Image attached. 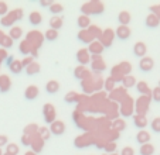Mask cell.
<instances>
[{
  "instance_id": "obj_1",
  "label": "cell",
  "mask_w": 160,
  "mask_h": 155,
  "mask_svg": "<svg viewBox=\"0 0 160 155\" xmlns=\"http://www.w3.org/2000/svg\"><path fill=\"white\" fill-rule=\"evenodd\" d=\"M21 18H23V10H21V9H16V10H13V12H10L9 14H6L4 17H2L0 24H2L3 27H12L13 23L21 20Z\"/></svg>"
},
{
  "instance_id": "obj_2",
  "label": "cell",
  "mask_w": 160,
  "mask_h": 155,
  "mask_svg": "<svg viewBox=\"0 0 160 155\" xmlns=\"http://www.w3.org/2000/svg\"><path fill=\"white\" fill-rule=\"evenodd\" d=\"M103 4L101 3V2H88V3H85L84 6L81 7L82 13H84V16H88V14H94V16H99L101 13L103 12Z\"/></svg>"
},
{
  "instance_id": "obj_3",
  "label": "cell",
  "mask_w": 160,
  "mask_h": 155,
  "mask_svg": "<svg viewBox=\"0 0 160 155\" xmlns=\"http://www.w3.org/2000/svg\"><path fill=\"white\" fill-rule=\"evenodd\" d=\"M149 105H150V96H140L136 100V105H135L136 113L139 116H146V113L149 110Z\"/></svg>"
},
{
  "instance_id": "obj_4",
  "label": "cell",
  "mask_w": 160,
  "mask_h": 155,
  "mask_svg": "<svg viewBox=\"0 0 160 155\" xmlns=\"http://www.w3.org/2000/svg\"><path fill=\"white\" fill-rule=\"evenodd\" d=\"M113 38H115V31L112 30V28H106V30L102 31L98 41L102 44L103 48H109L112 45V42H113Z\"/></svg>"
},
{
  "instance_id": "obj_5",
  "label": "cell",
  "mask_w": 160,
  "mask_h": 155,
  "mask_svg": "<svg viewBox=\"0 0 160 155\" xmlns=\"http://www.w3.org/2000/svg\"><path fill=\"white\" fill-rule=\"evenodd\" d=\"M42 116H44V121L47 123V124H52V123L57 120L55 119V117H57L55 109L51 103H45L44 105V107H42Z\"/></svg>"
},
{
  "instance_id": "obj_6",
  "label": "cell",
  "mask_w": 160,
  "mask_h": 155,
  "mask_svg": "<svg viewBox=\"0 0 160 155\" xmlns=\"http://www.w3.org/2000/svg\"><path fill=\"white\" fill-rule=\"evenodd\" d=\"M106 69V63L101 58V55H92L91 58V71L95 73H101L102 71Z\"/></svg>"
},
{
  "instance_id": "obj_7",
  "label": "cell",
  "mask_w": 160,
  "mask_h": 155,
  "mask_svg": "<svg viewBox=\"0 0 160 155\" xmlns=\"http://www.w3.org/2000/svg\"><path fill=\"white\" fill-rule=\"evenodd\" d=\"M133 113V105H132V100H130L129 96H126V97L122 100V106H121V114L125 117L128 116H132Z\"/></svg>"
},
{
  "instance_id": "obj_8",
  "label": "cell",
  "mask_w": 160,
  "mask_h": 155,
  "mask_svg": "<svg viewBox=\"0 0 160 155\" xmlns=\"http://www.w3.org/2000/svg\"><path fill=\"white\" fill-rule=\"evenodd\" d=\"M50 133L54 135H62L65 133V123L61 120H55L52 124H50Z\"/></svg>"
},
{
  "instance_id": "obj_9",
  "label": "cell",
  "mask_w": 160,
  "mask_h": 155,
  "mask_svg": "<svg viewBox=\"0 0 160 155\" xmlns=\"http://www.w3.org/2000/svg\"><path fill=\"white\" fill-rule=\"evenodd\" d=\"M153 68H154V61H153V58H150V57H143L142 59L139 61V69L142 72H150V71H153Z\"/></svg>"
},
{
  "instance_id": "obj_10",
  "label": "cell",
  "mask_w": 160,
  "mask_h": 155,
  "mask_svg": "<svg viewBox=\"0 0 160 155\" xmlns=\"http://www.w3.org/2000/svg\"><path fill=\"white\" fill-rule=\"evenodd\" d=\"M77 61L79 62L81 66H85L87 63H89L91 62V55H89V52H88V49H85V48L79 49L78 52H77Z\"/></svg>"
},
{
  "instance_id": "obj_11",
  "label": "cell",
  "mask_w": 160,
  "mask_h": 155,
  "mask_svg": "<svg viewBox=\"0 0 160 155\" xmlns=\"http://www.w3.org/2000/svg\"><path fill=\"white\" fill-rule=\"evenodd\" d=\"M74 76L77 78V79H78V81H85V79H88V78L91 76V72L88 71L87 68H85V66H77L75 69H74Z\"/></svg>"
},
{
  "instance_id": "obj_12",
  "label": "cell",
  "mask_w": 160,
  "mask_h": 155,
  "mask_svg": "<svg viewBox=\"0 0 160 155\" xmlns=\"http://www.w3.org/2000/svg\"><path fill=\"white\" fill-rule=\"evenodd\" d=\"M115 35L118 37L119 40H128L132 35V31H130V28L128 27V26H119L115 31Z\"/></svg>"
},
{
  "instance_id": "obj_13",
  "label": "cell",
  "mask_w": 160,
  "mask_h": 155,
  "mask_svg": "<svg viewBox=\"0 0 160 155\" xmlns=\"http://www.w3.org/2000/svg\"><path fill=\"white\" fill-rule=\"evenodd\" d=\"M146 52H148V48H146L145 42L139 41V42H136V44L133 45V54H135L138 58L146 57Z\"/></svg>"
},
{
  "instance_id": "obj_14",
  "label": "cell",
  "mask_w": 160,
  "mask_h": 155,
  "mask_svg": "<svg viewBox=\"0 0 160 155\" xmlns=\"http://www.w3.org/2000/svg\"><path fill=\"white\" fill-rule=\"evenodd\" d=\"M38 93H40L38 86H36V85H30V86L24 90V97L27 99V100H34V99L38 97Z\"/></svg>"
},
{
  "instance_id": "obj_15",
  "label": "cell",
  "mask_w": 160,
  "mask_h": 155,
  "mask_svg": "<svg viewBox=\"0 0 160 155\" xmlns=\"http://www.w3.org/2000/svg\"><path fill=\"white\" fill-rule=\"evenodd\" d=\"M103 49H105V48H103L102 44H101L99 41H97V40L91 42L89 47H88V52H89V55L91 54L92 55H101L103 52Z\"/></svg>"
},
{
  "instance_id": "obj_16",
  "label": "cell",
  "mask_w": 160,
  "mask_h": 155,
  "mask_svg": "<svg viewBox=\"0 0 160 155\" xmlns=\"http://www.w3.org/2000/svg\"><path fill=\"white\" fill-rule=\"evenodd\" d=\"M12 87V82H10L9 75H0V92L7 93Z\"/></svg>"
},
{
  "instance_id": "obj_17",
  "label": "cell",
  "mask_w": 160,
  "mask_h": 155,
  "mask_svg": "<svg viewBox=\"0 0 160 155\" xmlns=\"http://www.w3.org/2000/svg\"><path fill=\"white\" fill-rule=\"evenodd\" d=\"M42 144H44V141L40 138L38 134L31 135V144H30V147L33 148L34 152H40V151H41V149H42Z\"/></svg>"
},
{
  "instance_id": "obj_18",
  "label": "cell",
  "mask_w": 160,
  "mask_h": 155,
  "mask_svg": "<svg viewBox=\"0 0 160 155\" xmlns=\"http://www.w3.org/2000/svg\"><path fill=\"white\" fill-rule=\"evenodd\" d=\"M150 134L145 130H140L138 134H136V143L140 144V145H145V144H149L150 143Z\"/></svg>"
},
{
  "instance_id": "obj_19",
  "label": "cell",
  "mask_w": 160,
  "mask_h": 155,
  "mask_svg": "<svg viewBox=\"0 0 160 155\" xmlns=\"http://www.w3.org/2000/svg\"><path fill=\"white\" fill-rule=\"evenodd\" d=\"M78 40L81 42H84V44H88L89 45L92 41H95V38L92 35H91V33L88 30H81L78 33Z\"/></svg>"
},
{
  "instance_id": "obj_20",
  "label": "cell",
  "mask_w": 160,
  "mask_h": 155,
  "mask_svg": "<svg viewBox=\"0 0 160 155\" xmlns=\"http://www.w3.org/2000/svg\"><path fill=\"white\" fill-rule=\"evenodd\" d=\"M136 89H138V93H140L142 96H152V89L148 86V83L143 81L136 83Z\"/></svg>"
},
{
  "instance_id": "obj_21",
  "label": "cell",
  "mask_w": 160,
  "mask_h": 155,
  "mask_svg": "<svg viewBox=\"0 0 160 155\" xmlns=\"http://www.w3.org/2000/svg\"><path fill=\"white\" fill-rule=\"evenodd\" d=\"M77 24H78V27L81 28V30H88L91 26V20H89V16H84L81 14L78 17V20H77Z\"/></svg>"
},
{
  "instance_id": "obj_22",
  "label": "cell",
  "mask_w": 160,
  "mask_h": 155,
  "mask_svg": "<svg viewBox=\"0 0 160 155\" xmlns=\"http://www.w3.org/2000/svg\"><path fill=\"white\" fill-rule=\"evenodd\" d=\"M58 90H60V83H58L57 81L47 82V85H45V92L48 93V95H55Z\"/></svg>"
},
{
  "instance_id": "obj_23",
  "label": "cell",
  "mask_w": 160,
  "mask_h": 155,
  "mask_svg": "<svg viewBox=\"0 0 160 155\" xmlns=\"http://www.w3.org/2000/svg\"><path fill=\"white\" fill-rule=\"evenodd\" d=\"M28 21H30L31 26H40L42 23V16L38 12H31L28 16Z\"/></svg>"
},
{
  "instance_id": "obj_24",
  "label": "cell",
  "mask_w": 160,
  "mask_h": 155,
  "mask_svg": "<svg viewBox=\"0 0 160 155\" xmlns=\"http://www.w3.org/2000/svg\"><path fill=\"white\" fill-rule=\"evenodd\" d=\"M133 123H135V125L138 128L143 130V128L148 125V119H146V116H139V114H136V116H133Z\"/></svg>"
},
{
  "instance_id": "obj_25",
  "label": "cell",
  "mask_w": 160,
  "mask_h": 155,
  "mask_svg": "<svg viewBox=\"0 0 160 155\" xmlns=\"http://www.w3.org/2000/svg\"><path fill=\"white\" fill-rule=\"evenodd\" d=\"M145 23H146V27H148V28H156V27H159L160 20L154 14H149L148 17H146Z\"/></svg>"
},
{
  "instance_id": "obj_26",
  "label": "cell",
  "mask_w": 160,
  "mask_h": 155,
  "mask_svg": "<svg viewBox=\"0 0 160 155\" xmlns=\"http://www.w3.org/2000/svg\"><path fill=\"white\" fill-rule=\"evenodd\" d=\"M116 69H118V71L122 73V76L125 78L130 73V71H132V65H130L129 62H121L119 65H116Z\"/></svg>"
},
{
  "instance_id": "obj_27",
  "label": "cell",
  "mask_w": 160,
  "mask_h": 155,
  "mask_svg": "<svg viewBox=\"0 0 160 155\" xmlns=\"http://www.w3.org/2000/svg\"><path fill=\"white\" fill-rule=\"evenodd\" d=\"M50 26H51V30L58 31L62 27V17H58V16H52L50 18Z\"/></svg>"
},
{
  "instance_id": "obj_28",
  "label": "cell",
  "mask_w": 160,
  "mask_h": 155,
  "mask_svg": "<svg viewBox=\"0 0 160 155\" xmlns=\"http://www.w3.org/2000/svg\"><path fill=\"white\" fill-rule=\"evenodd\" d=\"M40 69H41V66H40L38 62H36L34 61L33 63H30V65L26 68V73L28 75V76H33V75H37L40 72Z\"/></svg>"
},
{
  "instance_id": "obj_29",
  "label": "cell",
  "mask_w": 160,
  "mask_h": 155,
  "mask_svg": "<svg viewBox=\"0 0 160 155\" xmlns=\"http://www.w3.org/2000/svg\"><path fill=\"white\" fill-rule=\"evenodd\" d=\"M122 85H123V89H130V87L136 86V79L132 75H128L122 79Z\"/></svg>"
},
{
  "instance_id": "obj_30",
  "label": "cell",
  "mask_w": 160,
  "mask_h": 155,
  "mask_svg": "<svg viewBox=\"0 0 160 155\" xmlns=\"http://www.w3.org/2000/svg\"><path fill=\"white\" fill-rule=\"evenodd\" d=\"M9 37L13 40V41L21 38V37H23V30H21V27H17V26H16V27H12L9 31Z\"/></svg>"
},
{
  "instance_id": "obj_31",
  "label": "cell",
  "mask_w": 160,
  "mask_h": 155,
  "mask_svg": "<svg viewBox=\"0 0 160 155\" xmlns=\"http://www.w3.org/2000/svg\"><path fill=\"white\" fill-rule=\"evenodd\" d=\"M130 20H132V17H130V13L129 12H121L118 16V21L121 26H128V24L130 23Z\"/></svg>"
},
{
  "instance_id": "obj_32",
  "label": "cell",
  "mask_w": 160,
  "mask_h": 155,
  "mask_svg": "<svg viewBox=\"0 0 160 155\" xmlns=\"http://www.w3.org/2000/svg\"><path fill=\"white\" fill-rule=\"evenodd\" d=\"M103 87H105L106 92H113V90L116 89V82L109 76V78H106L105 81H103Z\"/></svg>"
},
{
  "instance_id": "obj_33",
  "label": "cell",
  "mask_w": 160,
  "mask_h": 155,
  "mask_svg": "<svg viewBox=\"0 0 160 155\" xmlns=\"http://www.w3.org/2000/svg\"><path fill=\"white\" fill-rule=\"evenodd\" d=\"M139 154H140V155H153V154H154V147L150 143H149V144H145V145H140Z\"/></svg>"
},
{
  "instance_id": "obj_34",
  "label": "cell",
  "mask_w": 160,
  "mask_h": 155,
  "mask_svg": "<svg viewBox=\"0 0 160 155\" xmlns=\"http://www.w3.org/2000/svg\"><path fill=\"white\" fill-rule=\"evenodd\" d=\"M37 134L40 135V138H41L42 141L50 140V137H51L50 128H47V127H40V128H38V131H37Z\"/></svg>"
},
{
  "instance_id": "obj_35",
  "label": "cell",
  "mask_w": 160,
  "mask_h": 155,
  "mask_svg": "<svg viewBox=\"0 0 160 155\" xmlns=\"http://www.w3.org/2000/svg\"><path fill=\"white\" fill-rule=\"evenodd\" d=\"M9 68H10V71L13 72V73H20L21 71H23V65H21V62L18 59H14L13 61V63H10L9 65Z\"/></svg>"
},
{
  "instance_id": "obj_36",
  "label": "cell",
  "mask_w": 160,
  "mask_h": 155,
  "mask_svg": "<svg viewBox=\"0 0 160 155\" xmlns=\"http://www.w3.org/2000/svg\"><path fill=\"white\" fill-rule=\"evenodd\" d=\"M125 127H126V124H125V121L121 120V119H116L115 121L112 123V128H113V131H116V133L125 130Z\"/></svg>"
},
{
  "instance_id": "obj_37",
  "label": "cell",
  "mask_w": 160,
  "mask_h": 155,
  "mask_svg": "<svg viewBox=\"0 0 160 155\" xmlns=\"http://www.w3.org/2000/svg\"><path fill=\"white\" fill-rule=\"evenodd\" d=\"M64 100H65L67 103H75V101L81 100V96L77 95L75 92H70V93H67V96L64 97Z\"/></svg>"
},
{
  "instance_id": "obj_38",
  "label": "cell",
  "mask_w": 160,
  "mask_h": 155,
  "mask_svg": "<svg viewBox=\"0 0 160 155\" xmlns=\"http://www.w3.org/2000/svg\"><path fill=\"white\" fill-rule=\"evenodd\" d=\"M48 9H50V13H51V14H55V16H57V14H60V13H62L64 6H62V4L55 3V2H54V3H52L51 6L48 7Z\"/></svg>"
},
{
  "instance_id": "obj_39",
  "label": "cell",
  "mask_w": 160,
  "mask_h": 155,
  "mask_svg": "<svg viewBox=\"0 0 160 155\" xmlns=\"http://www.w3.org/2000/svg\"><path fill=\"white\" fill-rule=\"evenodd\" d=\"M44 38L47 40V41H55V40L58 38V31H55V30H47L45 31V34H44Z\"/></svg>"
},
{
  "instance_id": "obj_40",
  "label": "cell",
  "mask_w": 160,
  "mask_h": 155,
  "mask_svg": "<svg viewBox=\"0 0 160 155\" xmlns=\"http://www.w3.org/2000/svg\"><path fill=\"white\" fill-rule=\"evenodd\" d=\"M0 45H2V48H3V49L12 48V47H13V40L10 38L9 35H4L3 40H2V42H0Z\"/></svg>"
},
{
  "instance_id": "obj_41",
  "label": "cell",
  "mask_w": 160,
  "mask_h": 155,
  "mask_svg": "<svg viewBox=\"0 0 160 155\" xmlns=\"http://www.w3.org/2000/svg\"><path fill=\"white\" fill-rule=\"evenodd\" d=\"M18 151H20V149H18V145H17V144L13 143V144H7V145H6V152H9V154L17 155Z\"/></svg>"
},
{
  "instance_id": "obj_42",
  "label": "cell",
  "mask_w": 160,
  "mask_h": 155,
  "mask_svg": "<svg viewBox=\"0 0 160 155\" xmlns=\"http://www.w3.org/2000/svg\"><path fill=\"white\" fill-rule=\"evenodd\" d=\"M88 31H89V33H91V35L94 37V38H98V40H99L101 34H102V31H101L99 28L97 27V26H89V28H88Z\"/></svg>"
},
{
  "instance_id": "obj_43",
  "label": "cell",
  "mask_w": 160,
  "mask_h": 155,
  "mask_svg": "<svg viewBox=\"0 0 160 155\" xmlns=\"http://www.w3.org/2000/svg\"><path fill=\"white\" fill-rule=\"evenodd\" d=\"M150 127L154 133H160V117H156V119L152 120Z\"/></svg>"
},
{
  "instance_id": "obj_44",
  "label": "cell",
  "mask_w": 160,
  "mask_h": 155,
  "mask_svg": "<svg viewBox=\"0 0 160 155\" xmlns=\"http://www.w3.org/2000/svg\"><path fill=\"white\" fill-rule=\"evenodd\" d=\"M20 52L21 54H28V52H31V47L28 45L27 41H21L20 42Z\"/></svg>"
},
{
  "instance_id": "obj_45",
  "label": "cell",
  "mask_w": 160,
  "mask_h": 155,
  "mask_svg": "<svg viewBox=\"0 0 160 155\" xmlns=\"http://www.w3.org/2000/svg\"><path fill=\"white\" fill-rule=\"evenodd\" d=\"M152 99H153L154 101H157V103H160V87L157 86V87H154L153 90H152V96H150Z\"/></svg>"
},
{
  "instance_id": "obj_46",
  "label": "cell",
  "mask_w": 160,
  "mask_h": 155,
  "mask_svg": "<svg viewBox=\"0 0 160 155\" xmlns=\"http://www.w3.org/2000/svg\"><path fill=\"white\" fill-rule=\"evenodd\" d=\"M115 149H116V144L112 141V143H108V144H105V151L108 152V154H112V152H115Z\"/></svg>"
},
{
  "instance_id": "obj_47",
  "label": "cell",
  "mask_w": 160,
  "mask_h": 155,
  "mask_svg": "<svg viewBox=\"0 0 160 155\" xmlns=\"http://www.w3.org/2000/svg\"><path fill=\"white\" fill-rule=\"evenodd\" d=\"M7 12H9L7 3H4V2H0V16H2V17H4V16L7 14Z\"/></svg>"
},
{
  "instance_id": "obj_48",
  "label": "cell",
  "mask_w": 160,
  "mask_h": 155,
  "mask_svg": "<svg viewBox=\"0 0 160 155\" xmlns=\"http://www.w3.org/2000/svg\"><path fill=\"white\" fill-rule=\"evenodd\" d=\"M21 62V65H23V68H27L30 63H33L34 62V57H26L23 61H20Z\"/></svg>"
},
{
  "instance_id": "obj_49",
  "label": "cell",
  "mask_w": 160,
  "mask_h": 155,
  "mask_svg": "<svg viewBox=\"0 0 160 155\" xmlns=\"http://www.w3.org/2000/svg\"><path fill=\"white\" fill-rule=\"evenodd\" d=\"M21 144L26 145V147H30V144H31V137L30 135L23 134V137H21Z\"/></svg>"
},
{
  "instance_id": "obj_50",
  "label": "cell",
  "mask_w": 160,
  "mask_h": 155,
  "mask_svg": "<svg viewBox=\"0 0 160 155\" xmlns=\"http://www.w3.org/2000/svg\"><path fill=\"white\" fill-rule=\"evenodd\" d=\"M150 12H152V14H154V16H156V17L160 20V4L152 6V7H150Z\"/></svg>"
},
{
  "instance_id": "obj_51",
  "label": "cell",
  "mask_w": 160,
  "mask_h": 155,
  "mask_svg": "<svg viewBox=\"0 0 160 155\" xmlns=\"http://www.w3.org/2000/svg\"><path fill=\"white\" fill-rule=\"evenodd\" d=\"M121 155H135V151H133L132 147H125V148L122 149Z\"/></svg>"
},
{
  "instance_id": "obj_52",
  "label": "cell",
  "mask_w": 160,
  "mask_h": 155,
  "mask_svg": "<svg viewBox=\"0 0 160 155\" xmlns=\"http://www.w3.org/2000/svg\"><path fill=\"white\" fill-rule=\"evenodd\" d=\"M7 52H6V49H3V48H0V63L3 62V61H6L7 59Z\"/></svg>"
},
{
  "instance_id": "obj_53",
  "label": "cell",
  "mask_w": 160,
  "mask_h": 155,
  "mask_svg": "<svg viewBox=\"0 0 160 155\" xmlns=\"http://www.w3.org/2000/svg\"><path fill=\"white\" fill-rule=\"evenodd\" d=\"M7 144H9V138H7L6 135H0V148L7 145Z\"/></svg>"
},
{
  "instance_id": "obj_54",
  "label": "cell",
  "mask_w": 160,
  "mask_h": 155,
  "mask_svg": "<svg viewBox=\"0 0 160 155\" xmlns=\"http://www.w3.org/2000/svg\"><path fill=\"white\" fill-rule=\"evenodd\" d=\"M52 3H54L52 0H41V2H40V4H41L42 7H50Z\"/></svg>"
},
{
  "instance_id": "obj_55",
  "label": "cell",
  "mask_w": 160,
  "mask_h": 155,
  "mask_svg": "<svg viewBox=\"0 0 160 155\" xmlns=\"http://www.w3.org/2000/svg\"><path fill=\"white\" fill-rule=\"evenodd\" d=\"M13 61H14V57H13V55H9L7 59H6V63L7 65H10V63H13Z\"/></svg>"
},
{
  "instance_id": "obj_56",
  "label": "cell",
  "mask_w": 160,
  "mask_h": 155,
  "mask_svg": "<svg viewBox=\"0 0 160 155\" xmlns=\"http://www.w3.org/2000/svg\"><path fill=\"white\" fill-rule=\"evenodd\" d=\"M3 37H4V34L0 31V42H2V40H3Z\"/></svg>"
},
{
  "instance_id": "obj_57",
  "label": "cell",
  "mask_w": 160,
  "mask_h": 155,
  "mask_svg": "<svg viewBox=\"0 0 160 155\" xmlns=\"http://www.w3.org/2000/svg\"><path fill=\"white\" fill-rule=\"evenodd\" d=\"M3 155H12V154H9V152H3Z\"/></svg>"
},
{
  "instance_id": "obj_58",
  "label": "cell",
  "mask_w": 160,
  "mask_h": 155,
  "mask_svg": "<svg viewBox=\"0 0 160 155\" xmlns=\"http://www.w3.org/2000/svg\"><path fill=\"white\" fill-rule=\"evenodd\" d=\"M0 155H3V151H2V148H0Z\"/></svg>"
},
{
  "instance_id": "obj_59",
  "label": "cell",
  "mask_w": 160,
  "mask_h": 155,
  "mask_svg": "<svg viewBox=\"0 0 160 155\" xmlns=\"http://www.w3.org/2000/svg\"><path fill=\"white\" fill-rule=\"evenodd\" d=\"M159 87H160V85H159Z\"/></svg>"
}]
</instances>
